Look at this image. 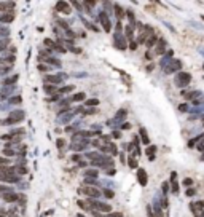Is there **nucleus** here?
I'll return each mask as SVG.
<instances>
[{
	"mask_svg": "<svg viewBox=\"0 0 204 217\" xmlns=\"http://www.w3.org/2000/svg\"><path fill=\"white\" fill-rule=\"evenodd\" d=\"M190 81H191V75L188 74V72H179V74L174 77V85L177 86V88L188 86Z\"/></svg>",
	"mask_w": 204,
	"mask_h": 217,
	"instance_id": "1",
	"label": "nucleus"
},
{
	"mask_svg": "<svg viewBox=\"0 0 204 217\" xmlns=\"http://www.w3.org/2000/svg\"><path fill=\"white\" fill-rule=\"evenodd\" d=\"M180 69H182V62L177 61V59H172V61H169L167 65H164L163 67V72L164 74H174V72H177L179 74Z\"/></svg>",
	"mask_w": 204,
	"mask_h": 217,
	"instance_id": "2",
	"label": "nucleus"
},
{
	"mask_svg": "<svg viewBox=\"0 0 204 217\" xmlns=\"http://www.w3.org/2000/svg\"><path fill=\"white\" fill-rule=\"evenodd\" d=\"M89 208H94V209H97V211H102V212H110L112 211V206L110 204H107V203H99V201H96V199H89Z\"/></svg>",
	"mask_w": 204,
	"mask_h": 217,
	"instance_id": "3",
	"label": "nucleus"
},
{
	"mask_svg": "<svg viewBox=\"0 0 204 217\" xmlns=\"http://www.w3.org/2000/svg\"><path fill=\"white\" fill-rule=\"evenodd\" d=\"M93 166H97V168H109V166H113V160L112 158H109V157H102L99 158V160H96V161H93L91 163Z\"/></svg>",
	"mask_w": 204,
	"mask_h": 217,
	"instance_id": "4",
	"label": "nucleus"
},
{
	"mask_svg": "<svg viewBox=\"0 0 204 217\" xmlns=\"http://www.w3.org/2000/svg\"><path fill=\"white\" fill-rule=\"evenodd\" d=\"M153 34H155V32H153V27H150V26H144V32L139 35L137 43H140V45H142V43H145L147 40H148V37L153 35Z\"/></svg>",
	"mask_w": 204,
	"mask_h": 217,
	"instance_id": "5",
	"label": "nucleus"
},
{
	"mask_svg": "<svg viewBox=\"0 0 204 217\" xmlns=\"http://www.w3.org/2000/svg\"><path fill=\"white\" fill-rule=\"evenodd\" d=\"M21 120H24V112H22V110H14V112L10 113L7 123L13 125V123H18V121H21Z\"/></svg>",
	"mask_w": 204,
	"mask_h": 217,
	"instance_id": "6",
	"label": "nucleus"
},
{
	"mask_svg": "<svg viewBox=\"0 0 204 217\" xmlns=\"http://www.w3.org/2000/svg\"><path fill=\"white\" fill-rule=\"evenodd\" d=\"M99 18H100V23H102L104 30H105V32H110V30H112V23H110V19H109V16H107V13H105V11H100Z\"/></svg>",
	"mask_w": 204,
	"mask_h": 217,
	"instance_id": "7",
	"label": "nucleus"
},
{
	"mask_svg": "<svg viewBox=\"0 0 204 217\" xmlns=\"http://www.w3.org/2000/svg\"><path fill=\"white\" fill-rule=\"evenodd\" d=\"M81 193H84L88 198H99L100 196V192L97 190V188H94V187H84L80 190Z\"/></svg>",
	"mask_w": 204,
	"mask_h": 217,
	"instance_id": "8",
	"label": "nucleus"
},
{
	"mask_svg": "<svg viewBox=\"0 0 204 217\" xmlns=\"http://www.w3.org/2000/svg\"><path fill=\"white\" fill-rule=\"evenodd\" d=\"M56 11L64 13V14H70V13H72L70 3H67V2H58V3H56Z\"/></svg>",
	"mask_w": 204,
	"mask_h": 217,
	"instance_id": "9",
	"label": "nucleus"
},
{
	"mask_svg": "<svg viewBox=\"0 0 204 217\" xmlns=\"http://www.w3.org/2000/svg\"><path fill=\"white\" fill-rule=\"evenodd\" d=\"M137 182L140 183L142 187H145L147 183H148V177H147V171L145 169H137Z\"/></svg>",
	"mask_w": 204,
	"mask_h": 217,
	"instance_id": "10",
	"label": "nucleus"
},
{
	"mask_svg": "<svg viewBox=\"0 0 204 217\" xmlns=\"http://www.w3.org/2000/svg\"><path fill=\"white\" fill-rule=\"evenodd\" d=\"M190 209L193 211V212L196 214V217H198V215H201V214H202V211H204V203H202V201L191 203V204H190Z\"/></svg>",
	"mask_w": 204,
	"mask_h": 217,
	"instance_id": "11",
	"label": "nucleus"
},
{
	"mask_svg": "<svg viewBox=\"0 0 204 217\" xmlns=\"http://www.w3.org/2000/svg\"><path fill=\"white\" fill-rule=\"evenodd\" d=\"M164 51H166V40H164V38H158V43L155 45V53L163 54Z\"/></svg>",
	"mask_w": 204,
	"mask_h": 217,
	"instance_id": "12",
	"label": "nucleus"
},
{
	"mask_svg": "<svg viewBox=\"0 0 204 217\" xmlns=\"http://www.w3.org/2000/svg\"><path fill=\"white\" fill-rule=\"evenodd\" d=\"M100 152H109V153H112V155H116V153H118V148H116V145H115L113 142H110V144L102 145V147H100Z\"/></svg>",
	"mask_w": 204,
	"mask_h": 217,
	"instance_id": "13",
	"label": "nucleus"
},
{
	"mask_svg": "<svg viewBox=\"0 0 204 217\" xmlns=\"http://www.w3.org/2000/svg\"><path fill=\"white\" fill-rule=\"evenodd\" d=\"M115 45L120 49H124L126 48V38H124L121 34H115Z\"/></svg>",
	"mask_w": 204,
	"mask_h": 217,
	"instance_id": "14",
	"label": "nucleus"
},
{
	"mask_svg": "<svg viewBox=\"0 0 204 217\" xmlns=\"http://www.w3.org/2000/svg\"><path fill=\"white\" fill-rule=\"evenodd\" d=\"M62 75H64V74H59V75H48L45 80H46L48 83H51V85H58V83H61L62 78H64Z\"/></svg>",
	"mask_w": 204,
	"mask_h": 217,
	"instance_id": "15",
	"label": "nucleus"
},
{
	"mask_svg": "<svg viewBox=\"0 0 204 217\" xmlns=\"http://www.w3.org/2000/svg\"><path fill=\"white\" fill-rule=\"evenodd\" d=\"M0 180H7V182H18L19 177H16L14 174H0Z\"/></svg>",
	"mask_w": 204,
	"mask_h": 217,
	"instance_id": "16",
	"label": "nucleus"
},
{
	"mask_svg": "<svg viewBox=\"0 0 204 217\" xmlns=\"http://www.w3.org/2000/svg\"><path fill=\"white\" fill-rule=\"evenodd\" d=\"M2 196H3V199L7 203H13V201H16V199H19V196L16 193H3Z\"/></svg>",
	"mask_w": 204,
	"mask_h": 217,
	"instance_id": "17",
	"label": "nucleus"
},
{
	"mask_svg": "<svg viewBox=\"0 0 204 217\" xmlns=\"http://www.w3.org/2000/svg\"><path fill=\"white\" fill-rule=\"evenodd\" d=\"M139 134H140V139H142V142L148 145V144H150V137H148V134H147L145 128H140V129H139Z\"/></svg>",
	"mask_w": 204,
	"mask_h": 217,
	"instance_id": "18",
	"label": "nucleus"
},
{
	"mask_svg": "<svg viewBox=\"0 0 204 217\" xmlns=\"http://www.w3.org/2000/svg\"><path fill=\"white\" fill-rule=\"evenodd\" d=\"M156 43H158V37H156L155 34H153V35H150V37H148V40L145 42V46H147V48H151L153 45H156Z\"/></svg>",
	"mask_w": 204,
	"mask_h": 217,
	"instance_id": "19",
	"label": "nucleus"
},
{
	"mask_svg": "<svg viewBox=\"0 0 204 217\" xmlns=\"http://www.w3.org/2000/svg\"><path fill=\"white\" fill-rule=\"evenodd\" d=\"M201 96V91H193V93H186L185 97L188 99V101H198V97Z\"/></svg>",
	"mask_w": 204,
	"mask_h": 217,
	"instance_id": "20",
	"label": "nucleus"
},
{
	"mask_svg": "<svg viewBox=\"0 0 204 217\" xmlns=\"http://www.w3.org/2000/svg\"><path fill=\"white\" fill-rule=\"evenodd\" d=\"M88 144H89V141H86V139H84V141H81L80 144H73V145H72V148L73 150H83V148H86L88 147Z\"/></svg>",
	"mask_w": 204,
	"mask_h": 217,
	"instance_id": "21",
	"label": "nucleus"
},
{
	"mask_svg": "<svg viewBox=\"0 0 204 217\" xmlns=\"http://www.w3.org/2000/svg\"><path fill=\"white\" fill-rule=\"evenodd\" d=\"M14 19V14L13 13H5V14H2L0 16V21H2V23H11V21Z\"/></svg>",
	"mask_w": 204,
	"mask_h": 217,
	"instance_id": "22",
	"label": "nucleus"
},
{
	"mask_svg": "<svg viewBox=\"0 0 204 217\" xmlns=\"http://www.w3.org/2000/svg\"><path fill=\"white\" fill-rule=\"evenodd\" d=\"M86 99V94L84 93H77V94H73V97H72V101H75V102H81Z\"/></svg>",
	"mask_w": 204,
	"mask_h": 217,
	"instance_id": "23",
	"label": "nucleus"
},
{
	"mask_svg": "<svg viewBox=\"0 0 204 217\" xmlns=\"http://www.w3.org/2000/svg\"><path fill=\"white\" fill-rule=\"evenodd\" d=\"M126 113H128V110L126 109H120L116 112V115H115V121H118V120H123L124 116H126Z\"/></svg>",
	"mask_w": 204,
	"mask_h": 217,
	"instance_id": "24",
	"label": "nucleus"
},
{
	"mask_svg": "<svg viewBox=\"0 0 204 217\" xmlns=\"http://www.w3.org/2000/svg\"><path fill=\"white\" fill-rule=\"evenodd\" d=\"M43 90H45V93H48V94H54V93H58L56 86H54V85H48V83L43 86Z\"/></svg>",
	"mask_w": 204,
	"mask_h": 217,
	"instance_id": "25",
	"label": "nucleus"
},
{
	"mask_svg": "<svg viewBox=\"0 0 204 217\" xmlns=\"http://www.w3.org/2000/svg\"><path fill=\"white\" fill-rule=\"evenodd\" d=\"M155 152H156V147H155V145H150L148 148H147V155H148L150 160L155 158Z\"/></svg>",
	"mask_w": 204,
	"mask_h": 217,
	"instance_id": "26",
	"label": "nucleus"
},
{
	"mask_svg": "<svg viewBox=\"0 0 204 217\" xmlns=\"http://www.w3.org/2000/svg\"><path fill=\"white\" fill-rule=\"evenodd\" d=\"M84 176H88V177H93V179H96V177L99 176V172L96 171V169H88L86 172H84Z\"/></svg>",
	"mask_w": 204,
	"mask_h": 217,
	"instance_id": "27",
	"label": "nucleus"
},
{
	"mask_svg": "<svg viewBox=\"0 0 204 217\" xmlns=\"http://www.w3.org/2000/svg\"><path fill=\"white\" fill-rule=\"evenodd\" d=\"M128 164H129V168H132V169L137 168V161H135L134 157H129V158H128Z\"/></svg>",
	"mask_w": 204,
	"mask_h": 217,
	"instance_id": "28",
	"label": "nucleus"
},
{
	"mask_svg": "<svg viewBox=\"0 0 204 217\" xmlns=\"http://www.w3.org/2000/svg\"><path fill=\"white\" fill-rule=\"evenodd\" d=\"M84 104H86L88 107H96V105H99V101L97 99H88V101H84Z\"/></svg>",
	"mask_w": 204,
	"mask_h": 217,
	"instance_id": "29",
	"label": "nucleus"
},
{
	"mask_svg": "<svg viewBox=\"0 0 204 217\" xmlns=\"http://www.w3.org/2000/svg\"><path fill=\"white\" fill-rule=\"evenodd\" d=\"M43 43H45V45H46V46H49V48H56V43L53 42V40H49V38H45V40H43Z\"/></svg>",
	"mask_w": 204,
	"mask_h": 217,
	"instance_id": "30",
	"label": "nucleus"
},
{
	"mask_svg": "<svg viewBox=\"0 0 204 217\" xmlns=\"http://www.w3.org/2000/svg\"><path fill=\"white\" fill-rule=\"evenodd\" d=\"M16 80H18V75H13V77H10V78H5V85H10V83H14Z\"/></svg>",
	"mask_w": 204,
	"mask_h": 217,
	"instance_id": "31",
	"label": "nucleus"
},
{
	"mask_svg": "<svg viewBox=\"0 0 204 217\" xmlns=\"http://www.w3.org/2000/svg\"><path fill=\"white\" fill-rule=\"evenodd\" d=\"M56 145H58V148H64L65 147V141L64 139H58V141H56Z\"/></svg>",
	"mask_w": 204,
	"mask_h": 217,
	"instance_id": "32",
	"label": "nucleus"
},
{
	"mask_svg": "<svg viewBox=\"0 0 204 217\" xmlns=\"http://www.w3.org/2000/svg\"><path fill=\"white\" fill-rule=\"evenodd\" d=\"M113 8H115L116 14H118V16H120V18H121V16H123V10H121V7H120V5H116V3H115V7H113Z\"/></svg>",
	"mask_w": 204,
	"mask_h": 217,
	"instance_id": "33",
	"label": "nucleus"
},
{
	"mask_svg": "<svg viewBox=\"0 0 204 217\" xmlns=\"http://www.w3.org/2000/svg\"><path fill=\"white\" fill-rule=\"evenodd\" d=\"M49 64H53V65H61V61H58V59H53V58H48L46 59Z\"/></svg>",
	"mask_w": 204,
	"mask_h": 217,
	"instance_id": "34",
	"label": "nucleus"
},
{
	"mask_svg": "<svg viewBox=\"0 0 204 217\" xmlns=\"http://www.w3.org/2000/svg\"><path fill=\"white\" fill-rule=\"evenodd\" d=\"M73 90V86L72 85H69V86H64V88H61L59 90V93H69V91H72Z\"/></svg>",
	"mask_w": 204,
	"mask_h": 217,
	"instance_id": "35",
	"label": "nucleus"
},
{
	"mask_svg": "<svg viewBox=\"0 0 204 217\" xmlns=\"http://www.w3.org/2000/svg\"><path fill=\"white\" fill-rule=\"evenodd\" d=\"M3 155H5V157H13L14 152H13V150H10V148H5L3 150Z\"/></svg>",
	"mask_w": 204,
	"mask_h": 217,
	"instance_id": "36",
	"label": "nucleus"
},
{
	"mask_svg": "<svg viewBox=\"0 0 204 217\" xmlns=\"http://www.w3.org/2000/svg\"><path fill=\"white\" fill-rule=\"evenodd\" d=\"M104 196H107V198H113V196H115V193H113L112 190H104Z\"/></svg>",
	"mask_w": 204,
	"mask_h": 217,
	"instance_id": "37",
	"label": "nucleus"
},
{
	"mask_svg": "<svg viewBox=\"0 0 204 217\" xmlns=\"http://www.w3.org/2000/svg\"><path fill=\"white\" fill-rule=\"evenodd\" d=\"M161 188H163V192H164V193H167V192H169V183H167V182H163Z\"/></svg>",
	"mask_w": 204,
	"mask_h": 217,
	"instance_id": "38",
	"label": "nucleus"
},
{
	"mask_svg": "<svg viewBox=\"0 0 204 217\" xmlns=\"http://www.w3.org/2000/svg\"><path fill=\"white\" fill-rule=\"evenodd\" d=\"M172 192H175V193L179 192V183L175 182V180H172Z\"/></svg>",
	"mask_w": 204,
	"mask_h": 217,
	"instance_id": "39",
	"label": "nucleus"
},
{
	"mask_svg": "<svg viewBox=\"0 0 204 217\" xmlns=\"http://www.w3.org/2000/svg\"><path fill=\"white\" fill-rule=\"evenodd\" d=\"M83 5H84V7H94L96 2H94V0H91V2H83Z\"/></svg>",
	"mask_w": 204,
	"mask_h": 217,
	"instance_id": "40",
	"label": "nucleus"
},
{
	"mask_svg": "<svg viewBox=\"0 0 204 217\" xmlns=\"http://www.w3.org/2000/svg\"><path fill=\"white\" fill-rule=\"evenodd\" d=\"M11 102H13V104H19V102H21V96L13 97V99H11Z\"/></svg>",
	"mask_w": 204,
	"mask_h": 217,
	"instance_id": "41",
	"label": "nucleus"
},
{
	"mask_svg": "<svg viewBox=\"0 0 204 217\" xmlns=\"http://www.w3.org/2000/svg\"><path fill=\"white\" fill-rule=\"evenodd\" d=\"M97 113V110L96 109H89V110H86V115H96Z\"/></svg>",
	"mask_w": 204,
	"mask_h": 217,
	"instance_id": "42",
	"label": "nucleus"
},
{
	"mask_svg": "<svg viewBox=\"0 0 204 217\" xmlns=\"http://www.w3.org/2000/svg\"><path fill=\"white\" fill-rule=\"evenodd\" d=\"M109 217H123V214L121 212H110Z\"/></svg>",
	"mask_w": 204,
	"mask_h": 217,
	"instance_id": "43",
	"label": "nucleus"
},
{
	"mask_svg": "<svg viewBox=\"0 0 204 217\" xmlns=\"http://www.w3.org/2000/svg\"><path fill=\"white\" fill-rule=\"evenodd\" d=\"M8 190H10L8 187H3V185H0V193H7Z\"/></svg>",
	"mask_w": 204,
	"mask_h": 217,
	"instance_id": "44",
	"label": "nucleus"
},
{
	"mask_svg": "<svg viewBox=\"0 0 204 217\" xmlns=\"http://www.w3.org/2000/svg\"><path fill=\"white\" fill-rule=\"evenodd\" d=\"M16 171H18L19 174H26V172H27V169H26V168H18Z\"/></svg>",
	"mask_w": 204,
	"mask_h": 217,
	"instance_id": "45",
	"label": "nucleus"
},
{
	"mask_svg": "<svg viewBox=\"0 0 204 217\" xmlns=\"http://www.w3.org/2000/svg\"><path fill=\"white\" fill-rule=\"evenodd\" d=\"M129 128H131V125H129V123H123L121 125V129H129Z\"/></svg>",
	"mask_w": 204,
	"mask_h": 217,
	"instance_id": "46",
	"label": "nucleus"
},
{
	"mask_svg": "<svg viewBox=\"0 0 204 217\" xmlns=\"http://www.w3.org/2000/svg\"><path fill=\"white\" fill-rule=\"evenodd\" d=\"M191 183H193V180H191V179H185L183 180V185H191Z\"/></svg>",
	"mask_w": 204,
	"mask_h": 217,
	"instance_id": "47",
	"label": "nucleus"
},
{
	"mask_svg": "<svg viewBox=\"0 0 204 217\" xmlns=\"http://www.w3.org/2000/svg\"><path fill=\"white\" fill-rule=\"evenodd\" d=\"M186 195H188V196H193V195H195V190H193V188H188V192H186Z\"/></svg>",
	"mask_w": 204,
	"mask_h": 217,
	"instance_id": "48",
	"label": "nucleus"
},
{
	"mask_svg": "<svg viewBox=\"0 0 204 217\" xmlns=\"http://www.w3.org/2000/svg\"><path fill=\"white\" fill-rule=\"evenodd\" d=\"M180 110H182V112H186V110H188V107H186V105L185 104H182V105H180V107H179Z\"/></svg>",
	"mask_w": 204,
	"mask_h": 217,
	"instance_id": "49",
	"label": "nucleus"
},
{
	"mask_svg": "<svg viewBox=\"0 0 204 217\" xmlns=\"http://www.w3.org/2000/svg\"><path fill=\"white\" fill-rule=\"evenodd\" d=\"M72 160H73V161H78V160H80V155H73Z\"/></svg>",
	"mask_w": 204,
	"mask_h": 217,
	"instance_id": "50",
	"label": "nucleus"
},
{
	"mask_svg": "<svg viewBox=\"0 0 204 217\" xmlns=\"http://www.w3.org/2000/svg\"><path fill=\"white\" fill-rule=\"evenodd\" d=\"M2 139H3V141H10L11 136H8V134H7V136H2Z\"/></svg>",
	"mask_w": 204,
	"mask_h": 217,
	"instance_id": "51",
	"label": "nucleus"
},
{
	"mask_svg": "<svg viewBox=\"0 0 204 217\" xmlns=\"http://www.w3.org/2000/svg\"><path fill=\"white\" fill-rule=\"evenodd\" d=\"M107 174H109V176H113V174H115V169H110V171H107Z\"/></svg>",
	"mask_w": 204,
	"mask_h": 217,
	"instance_id": "52",
	"label": "nucleus"
},
{
	"mask_svg": "<svg viewBox=\"0 0 204 217\" xmlns=\"http://www.w3.org/2000/svg\"><path fill=\"white\" fill-rule=\"evenodd\" d=\"M38 69H40V70H46L48 67H46V65H38Z\"/></svg>",
	"mask_w": 204,
	"mask_h": 217,
	"instance_id": "53",
	"label": "nucleus"
},
{
	"mask_svg": "<svg viewBox=\"0 0 204 217\" xmlns=\"http://www.w3.org/2000/svg\"><path fill=\"white\" fill-rule=\"evenodd\" d=\"M77 217H86V215H83V214H77Z\"/></svg>",
	"mask_w": 204,
	"mask_h": 217,
	"instance_id": "54",
	"label": "nucleus"
},
{
	"mask_svg": "<svg viewBox=\"0 0 204 217\" xmlns=\"http://www.w3.org/2000/svg\"><path fill=\"white\" fill-rule=\"evenodd\" d=\"M201 160H202V161H204V155H202V157H201Z\"/></svg>",
	"mask_w": 204,
	"mask_h": 217,
	"instance_id": "55",
	"label": "nucleus"
},
{
	"mask_svg": "<svg viewBox=\"0 0 204 217\" xmlns=\"http://www.w3.org/2000/svg\"><path fill=\"white\" fill-rule=\"evenodd\" d=\"M202 19H204V16H202Z\"/></svg>",
	"mask_w": 204,
	"mask_h": 217,
	"instance_id": "56",
	"label": "nucleus"
},
{
	"mask_svg": "<svg viewBox=\"0 0 204 217\" xmlns=\"http://www.w3.org/2000/svg\"><path fill=\"white\" fill-rule=\"evenodd\" d=\"M0 217H2V215H0Z\"/></svg>",
	"mask_w": 204,
	"mask_h": 217,
	"instance_id": "57",
	"label": "nucleus"
}]
</instances>
